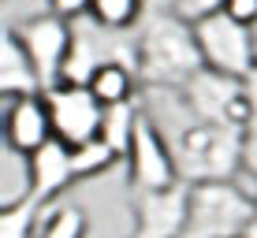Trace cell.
I'll return each mask as SVG.
<instances>
[{
	"label": "cell",
	"mask_w": 257,
	"mask_h": 238,
	"mask_svg": "<svg viewBox=\"0 0 257 238\" xmlns=\"http://www.w3.org/2000/svg\"><path fill=\"white\" fill-rule=\"evenodd\" d=\"M242 238H257V219H253V223H250V227L242 231Z\"/></svg>",
	"instance_id": "24"
},
{
	"label": "cell",
	"mask_w": 257,
	"mask_h": 238,
	"mask_svg": "<svg viewBox=\"0 0 257 238\" xmlns=\"http://www.w3.org/2000/svg\"><path fill=\"white\" fill-rule=\"evenodd\" d=\"M71 156H75V175L78 179H97V175L112 171V167L123 160L104 138H93V142H86V145H75Z\"/></svg>",
	"instance_id": "16"
},
{
	"label": "cell",
	"mask_w": 257,
	"mask_h": 238,
	"mask_svg": "<svg viewBox=\"0 0 257 238\" xmlns=\"http://www.w3.org/2000/svg\"><path fill=\"white\" fill-rule=\"evenodd\" d=\"M41 201L34 197H15V201H4L0 208V238H38L41 227H38V216H41Z\"/></svg>",
	"instance_id": "14"
},
{
	"label": "cell",
	"mask_w": 257,
	"mask_h": 238,
	"mask_svg": "<svg viewBox=\"0 0 257 238\" xmlns=\"http://www.w3.org/2000/svg\"><path fill=\"white\" fill-rule=\"evenodd\" d=\"M242 171L257 179V130L246 134V149H242Z\"/></svg>",
	"instance_id": "22"
},
{
	"label": "cell",
	"mask_w": 257,
	"mask_h": 238,
	"mask_svg": "<svg viewBox=\"0 0 257 238\" xmlns=\"http://www.w3.org/2000/svg\"><path fill=\"white\" fill-rule=\"evenodd\" d=\"M93 0H49V15H56V19L64 23H78L82 15H90Z\"/></svg>",
	"instance_id": "20"
},
{
	"label": "cell",
	"mask_w": 257,
	"mask_h": 238,
	"mask_svg": "<svg viewBox=\"0 0 257 238\" xmlns=\"http://www.w3.org/2000/svg\"><path fill=\"white\" fill-rule=\"evenodd\" d=\"M138 119H142V112H138V104L131 101V104H116V108H104V127H101V138L108 142L116 153L127 160V153H131V142H135V130H138Z\"/></svg>",
	"instance_id": "15"
},
{
	"label": "cell",
	"mask_w": 257,
	"mask_h": 238,
	"mask_svg": "<svg viewBox=\"0 0 257 238\" xmlns=\"http://www.w3.org/2000/svg\"><path fill=\"white\" fill-rule=\"evenodd\" d=\"M15 34H19V41L26 45V52H30L45 93L56 90V86L64 82V75H67L71 45H75V23H64V19H56V15H38V19L23 23Z\"/></svg>",
	"instance_id": "8"
},
{
	"label": "cell",
	"mask_w": 257,
	"mask_h": 238,
	"mask_svg": "<svg viewBox=\"0 0 257 238\" xmlns=\"http://www.w3.org/2000/svg\"><path fill=\"white\" fill-rule=\"evenodd\" d=\"M183 104L198 123H220L250 134V101H246V78L220 75L212 67H201L183 86Z\"/></svg>",
	"instance_id": "4"
},
{
	"label": "cell",
	"mask_w": 257,
	"mask_h": 238,
	"mask_svg": "<svg viewBox=\"0 0 257 238\" xmlns=\"http://www.w3.org/2000/svg\"><path fill=\"white\" fill-rule=\"evenodd\" d=\"M86 86L93 90V97L104 104V108H116V104H131L135 101L142 78H138V71L131 64H101L90 75Z\"/></svg>",
	"instance_id": "13"
},
{
	"label": "cell",
	"mask_w": 257,
	"mask_h": 238,
	"mask_svg": "<svg viewBox=\"0 0 257 238\" xmlns=\"http://www.w3.org/2000/svg\"><path fill=\"white\" fill-rule=\"evenodd\" d=\"M257 219V197L238 182H198L190 186V212L183 238H242Z\"/></svg>",
	"instance_id": "3"
},
{
	"label": "cell",
	"mask_w": 257,
	"mask_h": 238,
	"mask_svg": "<svg viewBox=\"0 0 257 238\" xmlns=\"http://www.w3.org/2000/svg\"><path fill=\"white\" fill-rule=\"evenodd\" d=\"M175 164L179 179L187 186L198 182H235L242 171V149H246V130L220 127V123H198L183 127L175 134Z\"/></svg>",
	"instance_id": "2"
},
{
	"label": "cell",
	"mask_w": 257,
	"mask_h": 238,
	"mask_svg": "<svg viewBox=\"0 0 257 238\" xmlns=\"http://www.w3.org/2000/svg\"><path fill=\"white\" fill-rule=\"evenodd\" d=\"M190 212V186L135 193V234L131 238H183Z\"/></svg>",
	"instance_id": "10"
},
{
	"label": "cell",
	"mask_w": 257,
	"mask_h": 238,
	"mask_svg": "<svg viewBox=\"0 0 257 238\" xmlns=\"http://www.w3.org/2000/svg\"><path fill=\"white\" fill-rule=\"evenodd\" d=\"M86 231H90V219H86L82 208L78 205H60V208H52L49 219L41 223L38 238H86Z\"/></svg>",
	"instance_id": "18"
},
{
	"label": "cell",
	"mask_w": 257,
	"mask_h": 238,
	"mask_svg": "<svg viewBox=\"0 0 257 238\" xmlns=\"http://www.w3.org/2000/svg\"><path fill=\"white\" fill-rule=\"evenodd\" d=\"M0 93L4 97H38V93H45L30 52H26V45L19 41V34L8 30V26H4V34H0Z\"/></svg>",
	"instance_id": "12"
},
{
	"label": "cell",
	"mask_w": 257,
	"mask_h": 238,
	"mask_svg": "<svg viewBox=\"0 0 257 238\" xmlns=\"http://www.w3.org/2000/svg\"><path fill=\"white\" fill-rule=\"evenodd\" d=\"M142 12H146V0H93L90 19L104 30H131L138 26Z\"/></svg>",
	"instance_id": "17"
},
{
	"label": "cell",
	"mask_w": 257,
	"mask_h": 238,
	"mask_svg": "<svg viewBox=\"0 0 257 238\" xmlns=\"http://www.w3.org/2000/svg\"><path fill=\"white\" fill-rule=\"evenodd\" d=\"M4 149L19 153L23 160L34 156L41 145H49L52 138V116H49V101L45 93L38 97H4Z\"/></svg>",
	"instance_id": "9"
},
{
	"label": "cell",
	"mask_w": 257,
	"mask_h": 238,
	"mask_svg": "<svg viewBox=\"0 0 257 238\" xmlns=\"http://www.w3.org/2000/svg\"><path fill=\"white\" fill-rule=\"evenodd\" d=\"M71 182H78L71 145L52 138V142L41 145L34 156H26V197L49 205V201H56Z\"/></svg>",
	"instance_id": "11"
},
{
	"label": "cell",
	"mask_w": 257,
	"mask_h": 238,
	"mask_svg": "<svg viewBox=\"0 0 257 238\" xmlns=\"http://www.w3.org/2000/svg\"><path fill=\"white\" fill-rule=\"evenodd\" d=\"M49 116H52V134L64 145H86L93 138H101L104 127V104L93 97L90 86L82 82H60L56 90L45 93Z\"/></svg>",
	"instance_id": "7"
},
{
	"label": "cell",
	"mask_w": 257,
	"mask_h": 238,
	"mask_svg": "<svg viewBox=\"0 0 257 238\" xmlns=\"http://www.w3.org/2000/svg\"><path fill=\"white\" fill-rule=\"evenodd\" d=\"M224 15H231L242 26H253L257 23V0H224Z\"/></svg>",
	"instance_id": "21"
},
{
	"label": "cell",
	"mask_w": 257,
	"mask_h": 238,
	"mask_svg": "<svg viewBox=\"0 0 257 238\" xmlns=\"http://www.w3.org/2000/svg\"><path fill=\"white\" fill-rule=\"evenodd\" d=\"M161 12L175 15V19H183V23H190V26H198L201 19L224 12V0H164Z\"/></svg>",
	"instance_id": "19"
},
{
	"label": "cell",
	"mask_w": 257,
	"mask_h": 238,
	"mask_svg": "<svg viewBox=\"0 0 257 238\" xmlns=\"http://www.w3.org/2000/svg\"><path fill=\"white\" fill-rule=\"evenodd\" d=\"M127 171L135 193H153V190H172L179 186V164H175V149L164 138V130L157 127L149 116L138 119L135 142L127 153Z\"/></svg>",
	"instance_id": "6"
},
{
	"label": "cell",
	"mask_w": 257,
	"mask_h": 238,
	"mask_svg": "<svg viewBox=\"0 0 257 238\" xmlns=\"http://www.w3.org/2000/svg\"><path fill=\"white\" fill-rule=\"evenodd\" d=\"M205 67L198 34L168 12L149 15L138 30V78L149 90H183Z\"/></svg>",
	"instance_id": "1"
},
{
	"label": "cell",
	"mask_w": 257,
	"mask_h": 238,
	"mask_svg": "<svg viewBox=\"0 0 257 238\" xmlns=\"http://www.w3.org/2000/svg\"><path fill=\"white\" fill-rule=\"evenodd\" d=\"M250 34H253V45H257V23H253V26H250Z\"/></svg>",
	"instance_id": "25"
},
{
	"label": "cell",
	"mask_w": 257,
	"mask_h": 238,
	"mask_svg": "<svg viewBox=\"0 0 257 238\" xmlns=\"http://www.w3.org/2000/svg\"><path fill=\"white\" fill-rule=\"evenodd\" d=\"M246 101H250V130H257V67L246 75Z\"/></svg>",
	"instance_id": "23"
},
{
	"label": "cell",
	"mask_w": 257,
	"mask_h": 238,
	"mask_svg": "<svg viewBox=\"0 0 257 238\" xmlns=\"http://www.w3.org/2000/svg\"><path fill=\"white\" fill-rule=\"evenodd\" d=\"M194 34H198L201 60H205V67H212V71L246 78L257 67V45H253L250 26L235 23L231 15H224V12L209 15V19H201L194 26Z\"/></svg>",
	"instance_id": "5"
}]
</instances>
